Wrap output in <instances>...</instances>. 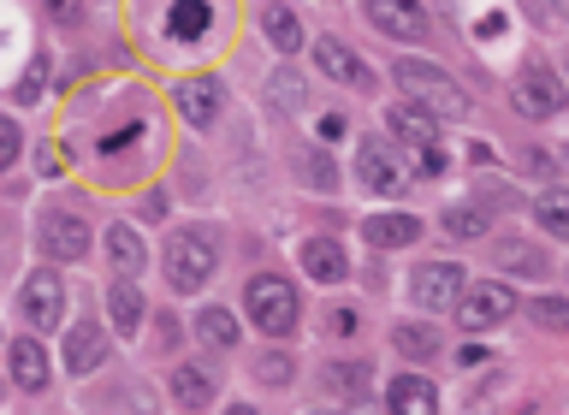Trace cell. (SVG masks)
<instances>
[{"label":"cell","instance_id":"1","mask_svg":"<svg viewBox=\"0 0 569 415\" xmlns=\"http://www.w3.org/2000/svg\"><path fill=\"white\" fill-rule=\"evenodd\" d=\"M398 83H403V96L409 101H421L427 113H439V119H469V96L445 78L439 66H427V60H398Z\"/></svg>","mask_w":569,"mask_h":415},{"label":"cell","instance_id":"2","mask_svg":"<svg viewBox=\"0 0 569 415\" xmlns=\"http://www.w3.org/2000/svg\"><path fill=\"white\" fill-rule=\"evenodd\" d=\"M243 303H249V320H256L261 333L284 338L297 327V292L279 274H256V279H249V292H243Z\"/></svg>","mask_w":569,"mask_h":415},{"label":"cell","instance_id":"3","mask_svg":"<svg viewBox=\"0 0 569 415\" xmlns=\"http://www.w3.org/2000/svg\"><path fill=\"white\" fill-rule=\"evenodd\" d=\"M167 279H172V292H202V285L213 279V238L208 231H172Z\"/></svg>","mask_w":569,"mask_h":415},{"label":"cell","instance_id":"4","mask_svg":"<svg viewBox=\"0 0 569 415\" xmlns=\"http://www.w3.org/2000/svg\"><path fill=\"white\" fill-rule=\"evenodd\" d=\"M510 315H516V292L498 279H475V292H462V303H457V320L469 333L498 327V320H510Z\"/></svg>","mask_w":569,"mask_h":415},{"label":"cell","instance_id":"5","mask_svg":"<svg viewBox=\"0 0 569 415\" xmlns=\"http://www.w3.org/2000/svg\"><path fill=\"white\" fill-rule=\"evenodd\" d=\"M516 113H528V119H551V113H563V83H558V71H546V66H522V78H516Z\"/></svg>","mask_w":569,"mask_h":415},{"label":"cell","instance_id":"6","mask_svg":"<svg viewBox=\"0 0 569 415\" xmlns=\"http://www.w3.org/2000/svg\"><path fill=\"white\" fill-rule=\"evenodd\" d=\"M368 7V24L398 36V42H421L427 36V7L421 0H362Z\"/></svg>","mask_w":569,"mask_h":415},{"label":"cell","instance_id":"7","mask_svg":"<svg viewBox=\"0 0 569 415\" xmlns=\"http://www.w3.org/2000/svg\"><path fill=\"white\" fill-rule=\"evenodd\" d=\"M42 249H48V256L53 261H83L89 256V226L78 220V214H48V220H42Z\"/></svg>","mask_w":569,"mask_h":415},{"label":"cell","instance_id":"8","mask_svg":"<svg viewBox=\"0 0 569 415\" xmlns=\"http://www.w3.org/2000/svg\"><path fill=\"white\" fill-rule=\"evenodd\" d=\"M356 160H362V185H368V190H380V196H398V190H403V172H398V155H391V142L362 137Z\"/></svg>","mask_w":569,"mask_h":415},{"label":"cell","instance_id":"9","mask_svg":"<svg viewBox=\"0 0 569 415\" xmlns=\"http://www.w3.org/2000/svg\"><path fill=\"white\" fill-rule=\"evenodd\" d=\"M315 66L327 71L332 83H345V89H368V83H373L368 66L356 60V48H345L338 36H320V42H315Z\"/></svg>","mask_w":569,"mask_h":415},{"label":"cell","instance_id":"10","mask_svg":"<svg viewBox=\"0 0 569 415\" xmlns=\"http://www.w3.org/2000/svg\"><path fill=\"white\" fill-rule=\"evenodd\" d=\"M60 309H66V285H60V274L36 267V274L24 279V315L36 320V327H53V320H60Z\"/></svg>","mask_w":569,"mask_h":415},{"label":"cell","instance_id":"11","mask_svg":"<svg viewBox=\"0 0 569 415\" xmlns=\"http://www.w3.org/2000/svg\"><path fill=\"white\" fill-rule=\"evenodd\" d=\"M391 137L409 149H439V113H427L421 101H398L391 107Z\"/></svg>","mask_w":569,"mask_h":415},{"label":"cell","instance_id":"12","mask_svg":"<svg viewBox=\"0 0 569 415\" xmlns=\"http://www.w3.org/2000/svg\"><path fill=\"white\" fill-rule=\"evenodd\" d=\"M416 303H421V309H457V303H462V274H457V267H421V274H416Z\"/></svg>","mask_w":569,"mask_h":415},{"label":"cell","instance_id":"13","mask_svg":"<svg viewBox=\"0 0 569 415\" xmlns=\"http://www.w3.org/2000/svg\"><path fill=\"white\" fill-rule=\"evenodd\" d=\"M386 404H391V415H439V392L421 374H398L386 386Z\"/></svg>","mask_w":569,"mask_h":415},{"label":"cell","instance_id":"14","mask_svg":"<svg viewBox=\"0 0 569 415\" xmlns=\"http://www.w3.org/2000/svg\"><path fill=\"white\" fill-rule=\"evenodd\" d=\"M178 113H184L190 125H196V131H208V125L213 119H220V83H213V78H190V83H178Z\"/></svg>","mask_w":569,"mask_h":415},{"label":"cell","instance_id":"15","mask_svg":"<svg viewBox=\"0 0 569 415\" xmlns=\"http://www.w3.org/2000/svg\"><path fill=\"white\" fill-rule=\"evenodd\" d=\"M107 363V333L89 320V327H71V338H66V368L71 374H96Z\"/></svg>","mask_w":569,"mask_h":415},{"label":"cell","instance_id":"16","mask_svg":"<svg viewBox=\"0 0 569 415\" xmlns=\"http://www.w3.org/2000/svg\"><path fill=\"white\" fill-rule=\"evenodd\" d=\"M302 267H309V279H320V285H338L350 274L345 249H338L332 238H309V244H302Z\"/></svg>","mask_w":569,"mask_h":415},{"label":"cell","instance_id":"17","mask_svg":"<svg viewBox=\"0 0 569 415\" xmlns=\"http://www.w3.org/2000/svg\"><path fill=\"white\" fill-rule=\"evenodd\" d=\"M373 249H403L421 238V220H409V214H373V220L362 226Z\"/></svg>","mask_w":569,"mask_h":415},{"label":"cell","instance_id":"18","mask_svg":"<svg viewBox=\"0 0 569 415\" xmlns=\"http://www.w3.org/2000/svg\"><path fill=\"white\" fill-rule=\"evenodd\" d=\"M7 356H12V381L24 386V392H42L48 386V350L36 345V338H18Z\"/></svg>","mask_w":569,"mask_h":415},{"label":"cell","instance_id":"19","mask_svg":"<svg viewBox=\"0 0 569 415\" xmlns=\"http://www.w3.org/2000/svg\"><path fill=\"white\" fill-rule=\"evenodd\" d=\"M107 261L119 267V279L142 274V238H137L131 226H107Z\"/></svg>","mask_w":569,"mask_h":415},{"label":"cell","instance_id":"20","mask_svg":"<svg viewBox=\"0 0 569 415\" xmlns=\"http://www.w3.org/2000/svg\"><path fill=\"white\" fill-rule=\"evenodd\" d=\"M498 261H505L510 274H522V279H546V274H551V261L540 256V244H522V238H505V244H498Z\"/></svg>","mask_w":569,"mask_h":415},{"label":"cell","instance_id":"21","mask_svg":"<svg viewBox=\"0 0 569 415\" xmlns=\"http://www.w3.org/2000/svg\"><path fill=\"white\" fill-rule=\"evenodd\" d=\"M107 315H113L119 333H142V292L131 279H119L113 292H107Z\"/></svg>","mask_w":569,"mask_h":415},{"label":"cell","instance_id":"22","mask_svg":"<svg viewBox=\"0 0 569 415\" xmlns=\"http://www.w3.org/2000/svg\"><path fill=\"white\" fill-rule=\"evenodd\" d=\"M320 386L332 392V398H368V386H373V374L362 363H332L327 374H320Z\"/></svg>","mask_w":569,"mask_h":415},{"label":"cell","instance_id":"23","mask_svg":"<svg viewBox=\"0 0 569 415\" xmlns=\"http://www.w3.org/2000/svg\"><path fill=\"white\" fill-rule=\"evenodd\" d=\"M261 30H267V42H273L279 53L302 48V24H297L291 7H267V12H261Z\"/></svg>","mask_w":569,"mask_h":415},{"label":"cell","instance_id":"24","mask_svg":"<svg viewBox=\"0 0 569 415\" xmlns=\"http://www.w3.org/2000/svg\"><path fill=\"white\" fill-rule=\"evenodd\" d=\"M172 398L184 404V409H202L213 398V374L208 368H178L172 374Z\"/></svg>","mask_w":569,"mask_h":415},{"label":"cell","instance_id":"25","mask_svg":"<svg viewBox=\"0 0 569 415\" xmlns=\"http://www.w3.org/2000/svg\"><path fill=\"white\" fill-rule=\"evenodd\" d=\"M533 220H540L551 238H569V190H540V202H533Z\"/></svg>","mask_w":569,"mask_h":415},{"label":"cell","instance_id":"26","mask_svg":"<svg viewBox=\"0 0 569 415\" xmlns=\"http://www.w3.org/2000/svg\"><path fill=\"white\" fill-rule=\"evenodd\" d=\"M196 333H202L213 350H238V320H231L226 309H202L196 315Z\"/></svg>","mask_w":569,"mask_h":415},{"label":"cell","instance_id":"27","mask_svg":"<svg viewBox=\"0 0 569 415\" xmlns=\"http://www.w3.org/2000/svg\"><path fill=\"white\" fill-rule=\"evenodd\" d=\"M208 0H178V7H172V36H178V42H196V36H202L208 30Z\"/></svg>","mask_w":569,"mask_h":415},{"label":"cell","instance_id":"28","mask_svg":"<svg viewBox=\"0 0 569 415\" xmlns=\"http://www.w3.org/2000/svg\"><path fill=\"white\" fill-rule=\"evenodd\" d=\"M391 345H398L409 363H427V356L439 350V338H433V327H398V333H391Z\"/></svg>","mask_w":569,"mask_h":415},{"label":"cell","instance_id":"29","mask_svg":"<svg viewBox=\"0 0 569 415\" xmlns=\"http://www.w3.org/2000/svg\"><path fill=\"white\" fill-rule=\"evenodd\" d=\"M267 101H273V107H302V78H297L291 66L267 78Z\"/></svg>","mask_w":569,"mask_h":415},{"label":"cell","instance_id":"30","mask_svg":"<svg viewBox=\"0 0 569 415\" xmlns=\"http://www.w3.org/2000/svg\"><path fill=\"white\" fill-rule=\"evenodd\" d=\"M445 231H451V238H480V231H487V214L480 208H451L445 214Z\"/></svg>","mask_w":569,"mask_h":415},{"label":"cell","instance_id":"31","mask_svg":"<svg viewBox=\"0 0 569 415\" xmlns=\"http://www.w3.org/2000/svg\"><path fill=\"white\" fill-rule=\"evenodd\" d=\"M533 320L551 327V333H569V303L563 297H540V303H533Z\"/></svg>","mask_w":569,"mask_h":415},{"label":"cell","instance_id":"32","mask_svg":"<svg viewBox=\"0 0 569 415\" xmlns=\"http://www.w3.org/2000/svg\"><path fill=\"white\" fill-rule=\"evenodd\" d=\"M18 149H24V137H18V125L12 119H0V167H12Z\"/></svg>","mask_w":569,"mask_h":415},{"label":"cell","instance_id":"33","mask_svg":"<svg viewBox=\"0 0 569 415\" xmlns=\"http://www.w3.org/2000/svg\"><path fill=\"white\" fill-rule=\"evenodd\" d=\"M42 12L53 18V24H78V18H83V0H42Z\"/></svg>","mask_w":569,"mask_h":415},{"label":"cell","instance_id":"34","mask_svg":"<svg viewBox=\"0 0 569 415\" xmlns=\"http://www.w3.org/2000/svg\"><path fill=\"white\" fill-rule=\"evenodd\" d=\"M302 178H309V185H332V167H327V155H302Z\"/></svg>","mask_w":569,"mask_h":415},{"label":"cell","instance_id":"35","mask_svg":"<svg viewBox=\"0 0 569 415\" xmlns=\"http://www.w3.org/2000/svg\"><path fill=\"white\" fill-rule=\"evenodd\" d=\"M551 167H558V160H551L546 149H528L522 155V172H533V178H551Z\"/></svg>","mask_w":569,"mask_h":415},{"label":"cell","instance_id":"36","mask_svg":"<svg viewBox=\"0 0 569 415\" xmlns=\"http://www.w3.org/2000/svg\"><path fill=\"white\" fill-rule=\"evenodd\" d=\"M416 172H421V178H439V172H445V155H439V149H416Z\"/></svg>","mask_w":569,"mask_h":415},{"label":"cell","instance_id":"37","mask_svg":"<svg viewBox=\"0 0 569 415\" xmlns=\"http://www.w3.org/2000/svg\"><path fill=\"white\" fill-rule=\"evenodd\" d=\"M261 381H291V363H279V356H267V363H261Z\"/></svg>","mask_w":569,"mask_h":415},{"label":"cell","instance_id":"38","mask_svg":"<svg viewBox=\"0 0 569 415\" xmlns=\"http://www.w3.org/2000/svg\"><path fill=\"white\" fill-rule=\"evenodd\" d=\"M533 7H540L551 24H563V18H569V0H533Z\"/></svg>","mask_w":569,"mask_h":415},{"label":"cell","instance_id":"39","mask_svg":"<svg viewBox=\"0 0 569 415\" xmlns=\"http://www.w3.org/2000/svg\"><path fill=\"white\" fill-rule=\"evenodd\" d=\"M160 214H167V196L149 190V202H142V220H160Z\"/></svg>","mask_w":569,"mask_h":415},{"label":"cell","instance_id":"40","mask_svg":"<svg viewBox=\"0 0 569 415\" xmlns=\"http://www.w3.org/2000/svg\"><path fill=\"white\" fill-rule=\"evenodd\" d=\"M320 137H327V142H338V137H345V119H338V113H327V119H320Z\"/></svg>","mask_w":569,"mask_h":415},{"label":"cell","instance_id":"41","mask_svg":"<svg viewBox=\"0 0 569 415\" xmlns=\"http://www.w3.org/2000/svg\"><path fill=\"white\" fill-rule=\"evenodd\" d=\"M226 415H256V409H243V404H238V409H226Z\"/></svg>","mask_w":569,"mask_h":415},{"label":"cell","instance_id":"42","mask_svg":"<svg viewBox=\"0 0 569 415\" xmlns=\"http://www.w3.org/2000/svg\"><path fill=\"white\" fill-rule=\"evenodd\" d=\"M315 415H338V409H315Z\"/></svg>","mask_w":569,"mask_h":415}]
</instances>
